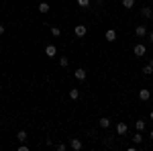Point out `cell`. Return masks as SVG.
<instances>
[{"instance_id":"e0dca14e","label":"cell","mask_w":153,"mask_h":151,"mask_svg":"<svg viewBox=\"0 0 153 151\" xmlns=\"http://www.w3.org/2000/svg\"><path fill=\"white\" fill-rule=\"evenodd\" d=\"M51 35L53 37H61V29H59V27H51Z\"/></svg>"},{"instance_id":"ba28073f","label":"cell","mask_w":153,"mask_h":151,"mask_svg":"<svg viewBox=\"0 0 153 151\" xmlns=\"http://www.w3.org/2000/svg\"><path fill=\"white\" fill-rule=\"evenodd\" d=\"M135 35H137V37H145V35H147V29H145V25H137V29H135Z\"/></svg>"},{"instance_id":"5b68a950","label":"cell","mask_w":153,"mask_h":151,"mask_svg":"<svg viewBox=\"0 0 153 151\" xmlns=\"http://www.w3.org/2000/svg\"><path fill=\"white\" fill-rule=\"evenodd\" d=\"M104 37H106V41H108V43H112V41H117V31H114V29H108Z\"/></svg>"},{"instance_id":"30bf717a","label":"cell","mask_w":153,"mask_h":151,"mask_svg":"<svg viewBox=\"0 0 153 151\" xmlns=\"http://www.w3.org/2000/svg\"><path fill=\"white\" fill-rule=\"evenodd\" d=\"M141 16H143V19H151V16H153L151 8H149V6H143V8H141Z\"/></svg>"},{"instance_id":"cb8c5ba5","label":"cell","mask_w":153,"mask_h":151,"mask_svg":"<svg viewBox=\"0 0 153 151\" xmlns=\"http://www.w3.org/2000/svg\"><path fill=\"white\" fill-rule=\"evenodd\" d=\"M4 31H6V29H4V25H0V35H2Z\"/></svg>"},{"instance_id":"4316f807","label":"cell","mask_w":153,"mask_h":151,"mask_svg":"<svg viewBox=\"0 0 153 151\" xmlns=\"http://www.w3.org/2000/svg\"><path fill=\"white\" fill-rule=\"evenodd\" d=\"M149 118H151V121H153V110H151V115H149Z\"/></svg>"},{"instance_id":"ac0fdd59","label":"cell","mask_w":153,"mask_h":151,"mask_svg":"<svg viewBox=\"0 0 153 151\" xmlns=\"http://www.w3.org/2000/svg\"><path fill=\"white\" fill-rule=\"evenodd\" d=\"M123 6L125 8H133L135 6V0H123Z\"/></svg>"},{"instance_id":"7c38bea8","label":"cell","mask_w":153,"mask_h":151,"mask_svg":"<svg viewBox=\"0 0 153 151\" xmlns=\"http://www.w3.org/2000/svg\"><path fill=\"white\" fill-rule=\"evenodd\" d=\"M49 8H51V6H49L47 2H39V12H41V14H45V12H49Z\"/></svg>"},{"instance_id":"9c48e42d","label":"cell","mask_w":153,"mask_h":151,"mask_svg":"<svg viewBox=\"0 0 153 151\" xmlns=\"http://www.w3.org/2000/svg\"><path fill=\"white\" fill-rule=\"evenodd\" d=\"M70 145H71V149H74V151H80V149H82V141H80V139H71Z\"/></svg>"},{"instance_id":"484cf974","label":"cell","mask_w":153,"mask_h":151,"mask_svg":"<svg viewBox=\"0 0 153 151\" xmlns=\"http://www.w3.org/2000/svg\"><path fill=\"white\" fill-rule=\"evenodd\" d=\"M149 65H151V68H153V57H151V61H149Z\"/></svg>"},{"instance_id":"277c9868","label":"cell","mask_w":153,"mask_h":151,"mask_svg":"<svg viewBox=\"0 0 153 151\" xmlns=\"http://www.w3.org/2000/svg\"><path fill=\"white\" fill-rule=\"evenodd\" d=\"M151 98V92L147 90V88H143V90H139V100H143V102H147Z\"/></svg>"},{"instance_id":"3957f363","label":"cell","mask_w":153,"mask_h":151,"mask_svg":"<svg viewBox=\"0 0 153 151\" xmlns=\"http://www.w3.org/2000/svg\"><path fill=\"white\" fill-rule=\"evenodd\" d=\"M45 55H47V57H55V55H57V47L55 45H47L45 47Z\"/></svg>"},{"instance_id":"603a6c76","label":"cell","mask_w":153,"mask_h":151,"mask_svg":"<svg viewBox=\"0 0 153 151\" xmlns=\"http://www.w3.org/2000/svg\"><path fill=\"white\" fill-rule=\"evenodd\" d=\"M55 149H57V151H65V145H63V143H59V145L55 147Z\"/></svg>"},{"instance_id":"52a82bcc","label":"cell","mask_w":153,"mask_h":151,"mask_svg":"<svg viewBox=\"0 0 153 151\" xmlns=\"http://www.w3.org/2000/svg\"><path fill=\"white\" fill-rule=\"evenodd\" d=\"M127 131H129V127H127V123H118L117 125V133L123 137V135H127Z\"/></svg>"},{"instance_id":"44dd1931","label":"cell","mask_w":153,"mask_h":151,"mask_svg":"<svg viewBox=\"0 0 153 151\" xmlns=\"http://www.w3.org/2000/svg\"><path fill=\"white\" fill-rule=\"evenodd\" d=\"M78 6H82V8L90 6V0H78Z\"/></svg>"},{"instance_id":"2e32d148","label":"cell","mask_w":153,"mask_h":151,"mask_svg":"<svg viewBox=\"0 0 153 151\" xmlns=\"http://www.w3.org/2000/svg\"><path fill=\"white\" fill-rule=\"evenodd\" d=\"M59 65H61V68H68V65H70V59L65 57V55H63V57H59Z\"/></svg>"},{"instance_id":"d4e9b609","label":"cell","mask_w":153,"mask_h":151,"mask_svg":"<svg viewBox=\"0 0 153 151\" xmlns=\"http://www.w3.org/2000/svg\"><path fill=\"white\" fill-rule=\"evenodd\" d=\"M149 39H151V43H153V31H151V33H149Z\"/></svg>"},{"instance_id":"8992f818","label":"cell","mask_w":153,"mask_h":151,"mask_svg":"<svg viewBox=\"0 0 153 151\" xmlns=\"http://www.w3.org/2000/svg\"><path fill=\"white\" fill-rule=\"evenodd\" d=\"M74 33H76V37H84L86 33H88V29H86L84 25H78V27L74 29Z\"/></svg>"},{"instance_id":"83f0119b","label":"cell","mask_w":153,"mask_h":151,"mask_svg":"<svg viewBox=\"0 0 153 151\" xmlns=\"http://www.w3.org/2000/svg\"><path fill=\"white\" fill-rule=\"evenodd\" d=\"M149 137H151V141H153V131H151V135H149Z\"/></svg>"},{"instance_id":"9a60e30c","label":"cell","mask_w":153,"mask_h":151,"mask_svg":"<svg viewBox=\"0 0 153 151\" xmlns=\"http://www.w3.org/2000/svg\"><path fill=\"white\" fill-rule=\"evenodd\" d=\"M16 139L21 141V143H25V141H27V133H25V131H19V133H16Z\"/></svg>"},{"instance_id":"d6986e66","label":"cell","mask_w":153,"mask_h":151,"mask_svg":"<svg viewBox=\"0 0 153 151\" xmlns=\"http://www.w3.org/2000/svg\"><path fill=\"white\" fill-rule=\"evenodd\" d=\"M143 74H145V76H151V74H153V68L149 65V63H147V65L143 68Z\"/></svg>"},{"instance_id":"6da1fadb","label":"cell","mask_w":153,"mask_h":151,"mask_svg":"<svg viewBox=\"0 0 153 151\" xmlns=\"http://www.w3.org/2000/svg\"><path fill=\"white\" fill-rule=\"evenodd\" d=\"M145 51H147V49H145V45H143V43H137V45L133 47V53H135L137 57H143V55H145Z\"/></svg>"},{"instance_id":"ffe728a7","label":"cell","mask_w":153,"mask_h":151,"mask_svg":"<svg viewBox=\"0 0 153 151\" xmlns=\"http://www.w3.org/2000/svg\"><path fill=\"white\" fill-rule=\"evenodd\" d=\"M135 127H137V131H143V129H145V121H137Z\"/></svg>"},{"instance_id":"4fadbf2b","label":"cell","mask_w":153,"mask_h":151,"mask_svg":"<svg viewBox=\"0 0 153 151\" xmlns=\"http://www.w3.org/2000/svg\"><path fill=\"white\" fill-rule=\"evenodd\" d=\"M70 98L71 100H78V98H80V90H78V88H71L70 90Z\"/></svg>"},{"instance_id":"7402d4cb","label":"cell","mask_w":153,"mask_h":151,"mask_svg":"<svg viewBox=\"0 0 153 151\" xmlns=\"http://www.w3.org/2000/svg\"><path fill=\"white\" fill-rule=\"evenodd\" d=\"M19 151H29V147H27L25 143H21V145H19Z\"/></svg>"},{"instance_id":"5bb4252c","label":"cell","mask_w":153,"mask_h":151,"mask_svg":"<svg viewBox=\"0 0 153 151\" xmlns=\"http://www.w3.org/2000/svg\"><path fill=\"white\" fill-rule=\"evenodd\" d=\"M141 141H143V137H141V131H137V133H135V137H133V143H135V145H139Z\"/></svg>"},{"instance_id":"7a4b0ae2","label":"cell","mask_w":153,"mask_h":151,"mask_svg":"<svg viewBox=\"0 0 153 151\" xmlns=\"http://www.w3.org/2000/svg\"><path fill=\"white\" fill-rule=\"evenodd\" d=\"M74 76H76V80L84 82V80H86V76H88V74H86V70H84V68H78V70L74 71Z\"/></svg>"},{"instance_id":"8fae6325","label":"cell","mask_w":153,"mask_h":151,"mask_svg":"<svg viewBox=\"0 0 153 151\" xmlns=\"http://www.w3.org/2000/svg\"><path fill=\"white\" fill-rule=\"evenodd\" d=\"M98 125H100V129H108V127H110V118H106V116H102V118L98 121Z\"/></svg>"}]
</instances>
